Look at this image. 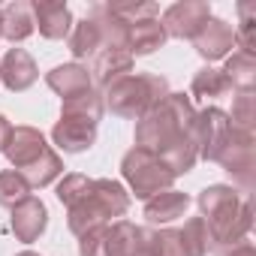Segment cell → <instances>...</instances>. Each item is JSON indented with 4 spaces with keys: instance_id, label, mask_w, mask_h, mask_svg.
Returning <instances> with one entry per match:
<instances>
[{
    "instance_id": "obj_1",
    "label": "cell",
    "mask_w": 256,
    "mask_h": 256,
    "mask_svg": "<svg viewBox=\"0 0 256 256\" xmlns=\"http://www.w3.org/2000/svg\"><path fill=\"white\" fill-rule=\"evenodd\" d=\"M196 108L187 94H169L151 112H145L136 124V148L154 151L166 160L175 175H184L196 166L199 154L190 139Z\"/></svg>"
},
{
    "instance_id": "obj_2",
    "label": "cell",
    "mask_w": 256,
    "mask_h": 256,
    "mask_svg": "<svg viewBox=\"0 0 256 256\" xmlns=\"http://www.w3.org/2000/svg\"><path fill=\"white\" fill-rule=\"evenodd\" d=\"M199 211L211 235V247H229L247 238L253 226V211H250V196L238 193L226 184H211L199 196Z\"/></svg>"
},
{
    "instance_id": "obj_3",
    "label": "cell",
    "mask_w": 256,
    "mask_h": 256,
    "mask_svg": "<svg viewBox=\"0 0 256 256\" xmlns=\"http://www.w3.org/2000/svg\"><path fill=\"white\" fill-rule=\"evenodd\" d=\"M4 154L12 163V169L28 181L30 190L34 187L36 190L40 187H48L64 172L60 154L52 145H46V136L36 130V126H12Z\"/></svg>"
},
{
    "instance_id": "obj_4",
    "label": "cell",
    "mask_w": 256,
    "mask_h": 256,
    "mask_svg": "<svg viewBox=\"0 0 256 256\" xmlns=\"http://www.w3.org/2000/svg\"><path fill=\"white\" fill-rule=\"evenodd\" d=\"M130 208V193L120 181L112 178H90V187L82 199L66 208V226L72 235H84L96 226H106L112 217H124Z\"/></svg>"
},
{
    "instance_id": "obj_5",
    "label": "cell",
    "mask_w": 256,
    "mask_h": 256,
    "mask_svg": "<svg viewBox=\"0 0 256 256\" xmlns=\"http://www.w3.org/2000/svg\"><path fill=\"white\" fill-rule=\"evenodd\" d=\"M102 96H106L102 106H108L112 114L139 120L145 112H151L160 100L169 96V82L157 72H130L112 82Z\"/></svg>"
},
{
    "instance_id": "obj_6",
    "label": "cell",
    "mask_w": 256,
    "mask_h": 256,
    "mask_svg": "<svg viewBox=\"0 0 256 256\" xmlns=\"http://www.w3.org/2000/svg\"><path fill=\"white\" fill-rule=\"evenodd\" d=\"M120 175L124 181L130 184V190L136 193V199H151L163 190H172L175 184V172L166 166L163 157H157L154 151H145V148H130L120 160Z\"/></svg>"
},
{
    "instance_id": "obj_7",
    "label": "cell",
    "mask_w": 256,
    "mask_h": 256,
    "mask_svg": "<svg viewBox=\"0 0 256 256\" xmlns=\"http://www.w3.org/2000/svg\"><path fill=\"white\" fill-rule=\"evenodd\" d=\"M229 133H232L229 114L223 108H217V106H208V108L196 112L193 126H190V139H193L196 154L202 160H217V154L223 151Z\"/></svg>"
},
{
    "instance_id": "obj_8",
    "label": "cell",
    "mask_w": 256,
    "mask_h": 256,
    "mask_svg": "<svg viewBox=\"0 0 256 256\" xmlns=\"http://www.w3.org/2000/svg\"><path fill=\"white\" fill-rule=\"evenodd\" d=\"M217 163L223 166V172H229L241 187L244 193L253 190V169H256V148H253V133H244V130H235L223 145V151L217 154Z\"/></svg>"
},
{
    "instance_id": "obj_9",
    "label": "cell",
    "mask_w": 256,
    "mask_h": 256,
    "mask_svg": "<svg viewBox=\"0 0 256 256\" xmlns=\"http://www.w3.org/2000/svg\"><path fill=\"white\" fill-rule=\"evenodd\" d=\"M211 18V6L205 0H181V4H172L163 12V30L166 36L175 40H196V34L202 30V24Z\"/></svg>"
},
{
    "instance_id": "obj_10",
    "label": "cell",
    "mask_w": 256,
    "mask_h": 256,
    "mask_svg": "<svg viewBox=\"0 0 256 256\" xmlns=\"http://www.w3.org/2000/svg\"><path fill=\"white\" fill-rule=\"evenodd\" d=\"M52 139L64 154H82V151L94 148V142H96V120L60 112V120L54 124Z\"/></svg>"
},
{
    "instance_id": "obj_11",
    "label": "cell",
    "mask_w": 256,
    "mask_h": 256,
    "mask_svg": "<svg viewBox=\"0 0 256 256\" xmlns=\"http://www.w3.org/2000/svg\"><path fill=\"white\" fill-rule=\"evenodd\" d=\"M193 46H196V52L211 64V60H223L232 48H235V30H232V24H226L223 18H208L205 24H202V30L196 34V40H193Z\"/></svg>"
},
{
    "instance_id": "obj_12",
    "label": "cell",
    "mask_w": 256,
    "mask_h": 256,
    "mask_svg": "<svg viewBox=\"0 0 256 256\" xmlns=\"http://www.w3.org/2000/svg\"><path fill=\"white\" fill-rule=\"evenodd\" d=\"M10 226H12V232H16L18 241L34 244V241L46 232V226H48V211H46L42 199L28 196L24 202H18V205L12 208V220H10Z\"/></svg>"
},
{
    "instance_id": "obj_13",
    "label": "cell",
    "mask_w": 256,
    "mask_h": 256,
    "mask_svg": "<svg viewBox=\"0 0 256 256\" xmlns=\"http://www.w3.org/2000/svg\"><path fill=\"white\" fill-rule=\"evenodd\" d=\"M34 24L46 40H64L72 30V12L60 0H36L34 4Z\"/></svg>"
},
{
    "instance_id": "obj_14",
    "label": "cell",
    "mask_w": 256,
    "mask_h": 256,
    "mask_svg": "<svg viewBox=\"0 0 256 256\" xmlns=\"http://www.w3.org/2000/svg\"><path fill=\"white\" fill-rule=\"evenodd\" d=\"M40 78L36 60L24 52V48H10L0 60V82H4L10 90H28L34 82Z\"/></svg>"
},
{
    "instance_id": "obj_15",
    "label": "cell",
    "mask_w": 256,
    "mask_h": 256,
    "mask_svg": "<svg viewBox=\"0 0 256 256\" xmlns=\"http://www.w3.org/2000/svg\"><path fill=\"white\" fill-rule=\"evenodd\" d=\"M166 30L160 24V18H139V22H126V52L133 58H145L154 54L157 48H163L166 42Z\"/></svg>"
},
{
    "instance_id": "obj_16",
    "label": "cell",
    "mask_w": 256,
    "mask_h": 256,
    "mask_svg": "<svg viewBox=\"0 0 256 256\" xmlns=\"http://www.w3.org/2000/svg\"><path fill=\"white\" fill-rule=\"evenodd\" d=\"M136 58L126 52V48H102L94 58V70H90V82H96L100 88H108L112 82L124 78L133 72Z\"/></svg>"
},
{
    "instance_id": "obj_17",
    "label": "cell",
    "mask_w": 256,
    "mask_h": 256,
    "mask_svg": "<svg viewBox=\"0 0 256 256\" xmlns=\"http://www.w3.org/2000/svg\"><path fill=\"white\" fill-rule=\"evenodd\" d=\"M46 84H48L54 94H60V100H72V96L88 94V90L94 88L90 72H88V66H82V64H64V66H54V70L46 76Z\"/></svg>"
},
{
    "instance_id": "obj_18",
    "label": "cell",
    "mask_w": 256,
    "mask_h": 256,
    "mask_svg": "<svg viewBox=\"0 0 256 256\" xmlns=\"http://www.w3.org/2000/svg\"><path fill=\"white\" fill-rule=\"evenodd\" d=\"M190 208V196L181 190H163L145 202V220L151 226H166L178 217H184Z\"/></svg>"
},
{
    "instance_id": "obj_19",
    "label": "cell",
    "mask_w": 256,
    "mask_h": 256,
    "mask_svg": "<svg viewBox=\"0 0 256 256\" xmlns=\"http://www.w3.org/2000/svg\"><path fill=\"white\" fill-rule=\"evenodd\" d=\"M66 42H70L72 58H96V54L106 48L102 28H100L90 16H84L82 22H72V30H70V36H66Z\"/></svg>"
},
{
    "instance_id": "obj_20",
    "label": "cell",
    "mask_w": 256,
    "mask_h": 256,
    "mask_svg": "<svg viewBox=\"0 0 256 256\" xmlns=\"http://www.w3.org/2000/svg\"><path fill=\"white\" fill-rule=\"evenodd\" d=\"M108 253L112 256H148L145 253V229L130 220H114L108 226Z\"/></svg>"
},
{
    "instance_id": "obj_21",
    "label": "cell",
    "mask_w": 256,
    "mask_h": 256,
    "mask_svg": "<svg viewBox=\"0 0 256 256\" xmlns=\"http://www.w3.org/2000/svg\"><path fill=\"white\" fill-rule=\"evenodd\" d=\"M0 16H4V36L10 42H24L36 30V24H34V4H28V0L6 4L4 10H0Z\"/></svg>"
},
{
    "instance_id": "obj_22",
    "label": "cell",
    "mask_w": 256,
    "mask_h": 256,
    "mask_svg": "<svg viewBox=\"0 0 256 256\" xmlns=\"http://www.w3.org/2000/svg\"><path fill=\"white\" fill-rule=\"evenodd\" d=\"M229 82L232 90H253L256 82V58L244 54V52H232V58L226 60V66L220 70Z\"/></svg>"
},
{
    "instance_id": "obj_23",
    "label": "cell",
    "mask_w": 256,
    "mask_h": 256,
    "mask_svg": "<svg viewBox=\"0 0 256 256\" xmlns=\"http://www.w3.org/2000/svg\"><path fill=\"white\" fill-rule=\"evenodd\" d=\"M178 238H181L184 256H208V250H211V235H208V226L202 217H190L184 223V229H178Z\"/></svg>"
},
{
    "instance_id": "obj_24",
    "label": "cell",
    "mask_w": 256,
    "mask_h": 256,
    "mask_svg": "<svg viewBox=\"0 0 256 256\" xmlns=\"http://www.w3.org/2000/svg\"><path fill=\"white\" fill-rule=\"evenodd\" d=\"M232 88L226 82V76L214 66H205L193 76V84H190V96H199V100H214V96H226Z\"/></svg>"
},
{
    "instance_id": "obj_25",
    "label": "cell",
    "mask_w": 256,
    "mask_h": 256,
    "mask_svg": "<svg viewBox=\"0 0 256 256\" xmlns=\"http://www.w3.org/2000/svg\"><path fill=\"white\" fill-rule=\"evenodd\" d=\"M145 253L148 256H184L178 229H145Z\"/></svg>"
},
{
    "instance_id": "obj_26",
    "label": "cell",
    "mask_w": 256,
    "mask_h": 256,
    "mask_svg": "<svg viewBox=\"0 0 256 256\" xmlns=\"http://www.w3.org/2000/svg\"><path fill=\"white\" fill-rule=\"evenodd\" d=\"M28 196H30V187H28V181L16 169H4V172H0V205H4V208H16Z\"/></svg>"
},
{
    "instance_id": "obj_27",
    "label": "cell",
    "mask_w": 256,
    "mask_h": 256,
    "mask_svg": "<svg viewBox=\"0 0 256 256\" xmlns=\"http://www.w3.org/2000/svg\"><path fill=\"white\" fill-rule=\"evenodd\" d=\"M253 120H256V96H253V90H238V96L232 102L229 124L235 126V130L253 133Z\"/></svg>"
},
{
    "instance_id": "obj_28",
    "label": "cell",
    "mask_w": 256,
    "mask_h": 256,
    "mask_svg": "<svg viewBox=\"0 0 256 256\" xmlns=\"http://www.w3.org/2000/svg\"><path fill=\"white\" fill-rule=\"evenodd\" d=\"M102 96L90 88L88 94H78V96H72V100H64V108L60 112H66V114H82V118H90V120H96L100 124V118H102Z\"/></svg>"
},
{
    "instance_id": "obj_29",
    "label": "cell",
    "mask_w": 256,
    "mask_h": 256,
    "mask_svg": "<svg viewBox=\"0 0 256 256\" xmlns=\"http://www.w3.org/2000/svg\"><path fill=\"white\" fill-rule=\"evenodd\" d=\"M238 30H235V42L244 54H253V24H256V4H238Z\"/></svg>"
},
{
    "instance_id": "obj_30",
    "label": "cell",
    "mask_w": 256,
    "mask_h": 256,
    "mask_svg": "<svg viewBox=\"0 0 256 256\" xmlns=\"http://www.w3.org/2000/svg\"><path fill=\"white\" fill-rule=\"evenodd\" d=\"M78 256H112L108 253V223L106 226H96V229H90V232L82 235Z\"/></svg>"
},
{
    "instance_id": "obj_31",
    "label": "cell",
    "mask_w": 256,
    "mask_h": 256,
    "mask_svg": "<svg viewBox=\"0 0 256 256\" xmlns=\"http://www.w3.org/2000/svg\"><path fill=\"white\" fill-rule=\"evenodd\" d=\"M88 187H90V178H88V175L72 172V175H64V181L58 184V190H54V193H58V199L70 208L76 199H82V196H84V190H88Z\"/></svg>"
},
{
    "instance_id": "obj_32",
    "label": "cell",
    "mask_w": 256,
    "mask_h": 256,
    "mask_svg": "<svg viewBox=\"0 0 256 256\" xmlns=\"http://www.w3.org/2000/svg\"><path fill=\"white\" fill-rule=\"evenodd\" d=\"M217 256H256V247H253V241H238V244H229V247H220L217 250Z\"/></svg>"
},
{
    "instance_id": "obj_33",
    "label": "cell",
    "mask_w": 256,
    "mask_h": 256,
    "mask_svg": "<svg viewBox=\"0 0 256 256\" xmlns=\"http://www.w3.org/2000/svg\"><path fill=\"white\" fill-rule=\"evenodd\" d=\"M10 133H12V124H10L4 114H0V151L6 148V142H10Z\"/></svg>"
},
{
    "instance_id": "obj_34",
    "label": "cell",
    "mask_w": 256,
    "mask_h": 256,
    "mask_svg": "<svg viewBox=\"0 0 256 256\" xmlns=\"http://www.w3.org/2000/svg\"><path fill=\"white\" fill-rule=\"evenodd\" d=\"M18 256H40V253H34V250H22Z\"/></svg>"
},
{
    "instance_id": "obj_35",
    "label": "cell",
    "mask_w": 256,
    "mask_h": 256,
    "mask_svg": "<svg viewBox=\"0 0 256 256\" xmlns=\"http://www.w3.org/2000/svg\"><path fill=\"white\" fill-rule=\"evenodd\" d=\"M0 40H4V16H0Z\"/></svg>"
}]
</instances>
